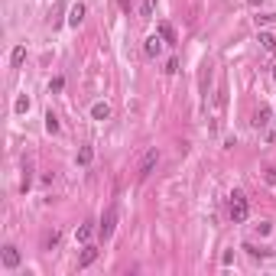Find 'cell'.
I'll return each instance as SVG.
<instances>
[{"label": "cell", "instance_id": "obj_22", "mask_svg": "<svg viewBox=\"0 0 276 276\" xmlns=\"http://www.w3.org/2000/svg\"><path fill=\"white\" fill-rule=\"evenodd\" d=\"M62 85H65V82H62V78H52V85H49V91H62Z\"/></svg>", "mask_w": 276, "mask_h": 276}, {"label": "cell", "instance_id": "obj_14", "mask_svg": "<svg viewBox=\"0 0 276 276\" xmlns=\"http://www.w3.org/2000/svg\"><path fill=\"white\" fill-rule=\"evenodd\" d=\"M91 234H94V228H91V224H82V228H78V234H75V237L82 240V244H88V240H91Z\"/></svg>", "mask_w": 276, "mask_h": 276}, {"label": "cell", "instance_id": "obj_9", "mask_svg": "<svg viewBox=\"0 0 276 276\" xmlns=\"http://www.w3.org/2000/svg\"><path fill=\"white\" fill-rule=\"evenodd\" d=\"M91 117H94V120H108V117H111V108H108V104H94V108H91Z\"/></svg>", "mask_w": 276, "mask_h": 276}, {"label": "cell", "instance_id": "obj_19", "mask_svg": "<svg viewBox=\"0 0 276 276\" xmlns=\"http://www.w3.org/2000/svg\"><path fill=\"white\" fill-rule=\"evenodd\" d=\"M257 231H260V234L266 237V234H270V231H273V224H270V221H260V224H257Z\"/></svg>", "mask_w": 276, "mask_h": 276}, {"label": "cell", "instance_id": "obj_16", "mask_svg": "<svg viewBox=\"0 0 276 276\" xmlns=\"http://www.w3.org/2000/svg\"><path fill=\"white\" fill-rule=\"evenodd\" d=\"M46 130L49 133H59V117H56V114H46Z\"/></svg>", "mask_w": 276, "mask_h": 276}, {"label": "cell", "instance_id": "obj_4", "mask_svg": "<svg viewBox=\"0 0 276 276\" xmlns=\"http://www.w3.org/2000/svg\"><path fill=\"white\" fill-rule=\"evenodd\" d=\"M4 266H7V270H16V266H20V250H16L13 244L4 247Z\"/></svg>", "mask_w": 276, "mask_h": 276}, {"label": "cell", "instance_id": "obj_6", "mask_svg": "<svg viewBox=\"0 0 276 276\" xmlns=\"http://www.w3.org/2000/svg\"><path fill=\"white\" fill-rule=\"evenodd\" d=\"M85 20V4H75L72 10H68V26H78Z\"/></svg>", "mask_w": 276, "mask_h": 276}, {"label": "cell", "instance_id": "obj_5", "mask_svg": "<svg viewBox=\"0 0 276 276\" xmlns=\"http://www.w3.org/2000/svg\"><path fill=\"white\" fill-rule=\"evenodd\" d=\"M163 42H166L163 36H149V39L143 42V52H146V56H149V59H156V56H159V52H163Z\"/></svg>", "mask_w": 276, "mask_h": 276}, {"label": "cell", "instance_id": "obj_24", "mask_svg": "<svg viewBox=\"0 0 276 276\" xmlns=\"http://www.w3.org/2000/svg\"><path fill=\"white\" fill-rule=\"evenodd\" d=\"M273 78H276V68H273Z\"/></svg>", "mask_w": 276, "mask_h": 276}, {"label": "cell", "instance_id": "obj_13", "mask_svg": "<svg viewBox=\"0 0 276 276\" xmlns=\"http://www.w3.org/2000/svg\"><path fill=\"white\" fill-rule=\"evenodd\" d=\"M91 159H94V149H91V146H82V149H78V163H82V166H88Z\"/></svg>", "mask_w": 276, "mask_h": 276}, {"label": "cell", "instance_id": "obj_2", "mask_svg": "<svg viewBox=\"0 0 276 276\" xmlns=\"http://www.w3.org/2000/svg\"><path fill=\"white\" fill-rule=\"evenodd\" d=\"M114 228H117V208H108V211H104V218H101V228H97V231H101L104 240H108V237L114 234Z\"/></svg>", "mask_w": 276, "mask_h": 276}, {"label": "cell", "instance_id": "obj_20", "mask_svg": "<svg viewBox=\"0 0 276 276\" xmlns=\"http://www.w3.org/2000/svg\"><path fill=\"white\" fill-rule=\"evenodd\" d=\"M166 72H169V75H175V72H179V62L169 59V62H166Z\"/></svg>", "mask_w": 276, "mask_h": 276}, {"label": "cell", "instance_id": "obj_11", "mask_svg": "<svg viewBox=\"0 0 276 276\" xmlns=\"http://www.w3.org/2000/svg\"><path fill=\"white\" fill-rule=\"evenodd\" d=\"M153 10H156V0H143V4H140V16H143V20H149Z\"/></svg>", "mask_w": 276, "mask_h": 276}, {"label": "cell", "instance_id": "obj_17", "mask_svg": "<svg viewBox=\"0 0 276 276\" xmlns=\"http://www.w3.org/2000/svg\"><path fill=\"white\" fill-rule=\"evenodd\" d=\"M13 108H16V114H26V111H30V97H16V104H13Z\"/></svg>", "mask_w": 276, "mask_h": 276}, {"label": "cell", "instance_id": "obj_18", "mask_svg": "<svg viewBox=\"0 0 276 276\" xmlns=\"http://www.w3.org/2000/svg\"><path fill=\"white\" fill-rule=\"evenodd\" d=\"M59 237H62V234H59V231H52V234L46 237V247H49V250H52V247H56V244H59Z\"/></svg>", "mask_w": 276, "mask_h": 276}, {"label": "cell", "instance_id": "obj_15", "mask_svg": "<svg viewBox=\"0 0 276 276\" xmlns=\"http://www.w3.org/2000/svg\"><path fill=\"white\" fill-rule=\"evenodd\" d=\"M23 59H26V49H23V46H16V49H13V56H10L13 68H20V65H23Z\"/></svg>", "mask_w": 276, "mask_h": 276}, {"label": "cell", "instance_id": "obj_10", "mask_svg": "<svg viewBox=\"0 0 276 276\" xmlns=\"http://www.w3.org/2000/svg\"><path fill=\"white\" fill-rule=\"evenodd\" d=\"M270 108H260V111H257V117H254V123H257V127H266V123H270Z\"/></svg>", "mask_w": 276, "mask_h": 276}, {"label": "cell", "instance_id": "obj_21", "mask_svg": "<svg viewBox=\"0 0 276 276\" xmlns=\"http://www.w3.org/2000/svg\"><path fill=\"white\" fill-rule=\"evenodd\" d=\"M257 23H276V13H263V16H257Z\"/></svg>", "mask_w": 276, "mask_h": 276}, {"label": "cell", "instance_id": "obj_8", "mask_svg": "<svg viewBox=\"0 0 276 276\" xmlns=\"http://www.w3.org/2000/svg\"><path fill=\"white\" fill-rule=\"evenodd\" d=\"M257 42L263 46V52H273L276 49V36H273V33H260V39H257Z\"/></svg>", "mask_w": 276, "mask_h": 276}, {"label": "cell", "instance_id": "obj_12", "mask_svg": "<svg viewBox=\"0 0 276 276\" xmlns=\"http://www.w3.org/2000/svg\"><path fill=\"white\" fill-rule=\"evenodd\" d=\"M159 36H163L166 42H175V30L169 23H159Z\"/></svg>", "mask_w": 276, "mask_h": 276}, {"label": "cell", "instance_id": "obj_3", "mask_svg": "<svg viewBox=\"0 0 276 276\" xmlns=\"http://www.w3.org/2000/svg\"><path fill=\"white\" fill-rule=\"evenodd\" d=\"M156 163H159V149L153 146V149H146L143 163H140V169H137V172H140V179H146V175H149V172H153V169H156Z\"/></svg>", "mask_w": 276, "mask_h": 276}, {"label": "cell", "instance_id": "obj_1", "mask_svg": "<svg viewBox=\"0 0 276 276\" xmlns=\"http://www.w3.org/2000/svg\"><path fill=\"white\" fill-rule=\"evenodd\" d=\"M228 215H231V221H234V224L247 221V215H250V205H247V195H244V192H234V195H231Z\"/></svg>", "mask_w": 276, "mask_h": 276}, {"label": "cell", "instance_id": "obj_7", "mask_svg": "<svg viewBox=\"0 0 276 276\" xmlns=\"http://www.w3.org/2000/svg\"><path fill=\"white\" fill-rule=\"evenodd\" d=\"M94 260H97V250H94V247H85V254H82V260H78V266L85 270V266H91Z\"/></svg>", "mask_w": 276, "mask_h": 276}, {"label": "cell", "instance_id": "obj_23", "mask_svg": "<svg viewBox=\"0 0 276 276\" xmlns=\"http://www.w3.org/2000/svg\"><path fill=\"white\" fill-rule=\"evenodd\" d=\"M247 4H254V7H257V4H263V0H247Z\"/></svg>", "mask_w": 276, "mask_h": 276}]
</instances>
